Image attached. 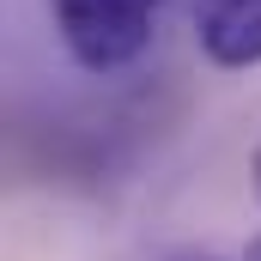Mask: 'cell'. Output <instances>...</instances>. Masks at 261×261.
Instances as JSON below:
<instances>
[{"label": "cell", "instance_id": "1", "mask_svg": "<svg viewBox=\"0 0 261 261\" xmlns=\"http://www.w3.org/2000/svg\"><path fill=\"white\" fill-rule=\"evenodd\" d=\"M170 0H49L61 49L85 73H122L146 55L152 24Z\"/></svg>", "mask_w": 261, "mask_h": 261}, {"label": "cell", "instance_id": "5", "mask_svg": "<svg viewBox=\"0 0 261 261\" xmlns=\"http://www.w3.org/2000/svg\"><path fill=\"white\" fill-rule=\"evenodd\" d=\"M243 261H261V243H255V249H249V255H243Z\"/></svg>", "mask_w": 261, "mask_h": 261}, {"label": "cell", "instance_id": "3", "mask_svg": "<svg viewBox=\"0 0 261 261\" xmlns=\"http://www.w3.org/2000/svg\"><path fill=\"white\" fill-rule=\"evenodd\" d=\"M249 182H255V200H261V140H255V152H249Z\"/></svg>", "mask_w": 261, "mask_h": 261}, {"label": "cell", "instance_id": "2", "mask_svg": "<svg viewBox=\"0 0 261 261\" xmlns=\"http://www.w3.org/2000/svg\"><path fill=\"white\" fill-rule=\"evenodd\" d=\"M195 43L225 73L261 67V0H195Z\"/></svg>", "mask_w": 261, "mask_h": 261}, {"label": "cell", "instance_id": "4", "mask_svg": "<svg viewBox=\"0 0 261 261\" xmlns=\"http://www.w3.org/2000/svg\"><path fill=\"white\" fill-rule=\"evenodd\" d=\"M170 261H213V255H170Z\"/></svg>", "mask_w": 261, "mask_h": 261}]
</instances>
